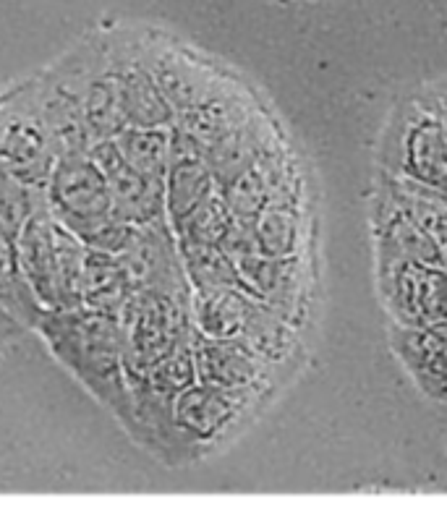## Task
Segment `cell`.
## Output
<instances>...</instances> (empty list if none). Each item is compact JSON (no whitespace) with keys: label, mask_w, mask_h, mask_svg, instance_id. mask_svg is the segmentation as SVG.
<instances>
[{"label":"cell","mask_w":447,"mask_h":512,"mask_svg":"<svg viewBox=\"0 0 447 512\" xmlns=\"http://www.w3.org/2000/svg\"><path fill=\"white\" fill-rule=\"evenodd\" d=\"M95 162L108 178L113 207L123 223L142 228V225L168 223L165 215V183H157L152 178L142 176L123 160L116 142H97L89 149Z\"/></svg>","instance_id":"8992f818"},{"label":"cell","mask_w":447,"mask_h":512,"mask_svg":"<svg viewBox=\"0 0 447 512\" xmlns=\"http://www.w3.org/2000/svg\"><path fill=\"white\" fill-rule=\"evenodd\" d=\"M136 296V285L131 283L129 272L121 259L105 251H87L82 275V306L105 317H126L131 301Z\"/></svg>","instance_id":"4fadbf2b"},{"label":"cell","mask_w":447,"mask_h":512,"mask_svg":"<svg viewBox=\"0 0 447 512\" xmlns=\"http://www.w3.org/2000/svg\"><path fill=\"white\" fill-rule=\"evenodd\" d=\"M191 351L199 382L249 398L265 382V361L241 340H210L194 332Z\"/></svg>","instance_id":"8fae6325"},{"label":"cell","mask_w":447,"mask_h":512,"mask_svg":"<svg viewBox=\"0 0 447 512\" xmlns=\"http://www.w3.org/2000/svg\"><path fill=\"white\" fill-rule=\"evenodd\" d=\"M387 304L411 330L447 337V264H414L390 259L385 270Z\"/></svg>","instance_id":"5b68a950"},{"label":"cell","mask_w":447,"mask_h":512,"mask_svg":"<svg viewBox=\"0 0 447 512\" xmlns=\"http://www.w3.org/2000/svg\"><path fill=\"white\" fill-rule=\"evenodd\" d=\"M45 202L55 220L92 251L118 256L134 236V225L116 215L108 178L92 152L58 157L45 186Z\"/></svg>","instance_id":"7a4b0ae2"},{"label":"cell","mask_w":447,"mask_h":512,"mask_svg":"<svg viewBox=\"0 0 447 512\" xmlns=\"http://www.w3.org/2000/svg\"><path fill=\"white\" fill-rule=\"evenodd\" d=\"M21 272L45 311L82 306V275L87 246L63 228L42 202L16 238Z\"/></svg>","instance_id":"3957f363"},{"label":"cell","mask_w":447,"mask_h":512,"mask_svg":"<svg viewBox=\"0 0 447 512\" xmlns=\"http://www.w3.org/2000/svg\"><path fill=\"white\" fill-rule=\"evenodd\" d=\"M280 160L275 157L272 147L267 149L265 155L257 157L251 162L249 168H244L238 176L220 186V199L225 207L231 209V215L236 217L238 223H254L272 202H278L283 196L278 194L280 189Z\"/></svg>","instance_id":"7c38bea8"},{"label":"cell","mask_w":447,"mask_h":512,"mask_svg":"<svg viewBox=\"0 0 447 512\" xmlns=\"http://www.w3.org/2000/svg\"><path fill=\"white\" fill-rule=\"evenodd\" d=\"M61 147L42 108L37 79H21L0 92V168L45 191Z\"/></svg>","instance_id":"277c9868"},{"label":"cell","mask_w":447,"mask_h":512,"mask_svg":"<svg viewBox=\"0 0 447 512\" xmlns=\"http://www.w3.org/2000/svg\"><path fill=\"white\" fill-rule=\"evenodd\" d=\"M136 45H139L149 74L155 76L160 92L170 102V108L176 110V118L199 108L220 89L215 76L204 66H199L189 53L157 40H136Z\"/></svg>","instance_id":"30bf717a"},{"label":"cell","mask_w":447,"mask_h":512,"mask_svg":"<svg viewBox=\"0 0 447 512\" xmlns=\"http://www.w3.org/2000/svg\"><path fill=\"white\" fill-rule=\"evenodd\" d=\"M393 202L432 238L447 264V196L395 178Z\"/></svg>","instance_id":"ffe728a7"},{"label":"cell","mask_w":447,"mask_h":512,"mask_svg":"<svg viewBox=\"0 0 447 512\" xmlns=\"http://www.w3.org/2000/svg\"><path fill=\"white\" fill-rule=\"evenodd\" d=\"M121 157L142 176L165 183L173 165V126L170 128H126L113 139Z\"/></svg>","instance_id":"e0dca14e"},{"label":"cell","mask_w":447,"mask_h":512,"mask_svg":"<svg viewBox=\"0 0 447 512\" xmlns=\"http://www.w3.org/2000/svg\"><path fill=\"white\" fill-rule=\"evenodd\" d=\"M440 118H442V128H445V139H447V108H445V113L440 115Z\"/></svg>","instance_id":"cb8c5ba5"},{"label":"cell","mask_w":447,"mask_h":512,"mask_svg":"<svg viewBox=\"0 0 447 512\" xmlns=\"http://www.w3.org/2000/svg\"><path fill=\"white\" fill-rule=\"evenodd\" d=\"M24 335H29L27 327L0 309V351H6V348H11L14 343H19Z\"/></svg>","instance_id":"603a6c76"},{"label":"cell","mask_w":447,"mask_h":512,"mask_svg":"<svg viewBox=\"0 0 447 512\" xmlns=\"http://www.w3.org/2000/svg\"><path fill=\"white\" fill-rule=\"evenodd\" d=\"M241 343L246 348L257 353L265 364H272V361H283L293 348V332L291 327L283 322L280 314L275 311H267L265 306L254 309L249 319V327H246Z\"/></svg>","instance_id":"44dd1931"},{"label":"cell","mask_w":447,"mask_h":512,"mask_svg":"<svg viewBox=\"0 0 447 512\" xmlns=\"http://www.w3.org/2000/svg\"><path fill=\"white\" fill-rule=\"evenodd\" d=\"M0 309L24 324L29 332L37 330L40 319L45 317V309L21 272L16 241L3 233H0Z\"/></svg>","instance_id":"ac0fdd59"},{"label":"cell","mask_w":447,"mask_h":512,"mask_svg":"<svg viewBox=\"0 0 447 512\" xmlns=\"http://www.w3.org/2000/svg\"><path fill=\"white\" fill-rule=\"evenodd\" d=\"M178 254H181L183 275H186L194 293L241 288L236 262L223 246L178 241Z\"/></svg>","instance_id":"d6986e66"},{"label":"cell","mask_w":447,"mask_h":512,"mask_svg":"<svg viewBox=\"0 0 447 512\" xmlns=\"http://www.w3.org/2000/svg\"><path fill=\"white\" fill-rule=\"evenodd\" d=\"M118 87H121L123 113L129 128H170L176 123V110L157 87L136 40H108Z\"/></svg>","instance_id":"ba28073f"},{"label":"cell","mask_w":447,"mask_h":512,"mask_svg":"<svg viewBox=\"0 0 447 512\" xmlns=\"http://www.w3.org/2000/svg\"><path fill=\"white\" fill-rule=\"evenodd\" d=\"M382 251L387 259L414 264H445L440 249L411 217L390 199L380 215Z\"/></svg>","instance_id":"2e32d148"},{"label":"cell","mask_w":447,"mask_h":512,"mask_svg":"<svg viewBox=\"0 0 447 512\" xmlns=\"http://www.w3.org/2000/svg\"><path fill=\"white\" fill-rule=\"evenodd\" d=\"M249 228L254 251L265 259L275 262H291L296 259L301 249V215H298L296 204L288 199H278L254 220L246 225Z\"/></svg>","instance_id":"9a60e30c"},{"label":"cell","mask_w":447,"mask_h":512,"mask_svg":"<svg viewBox=\"0 0 447 512\" xmlns=\"http://www.w3.org/2000/svg\"><path fill=\"white\" fill-rule=\"evenodd\" d=\"M246 398L197 382L170 405V434L189 445H210L238 421Z\"/></svg>","instance_id":"52a82bcc"},{"label":"cell","mask_w":447,"mask_h":512,"mask_svg":"<svg viewBox=\"0 0 447 512\" xmlns=\"http://www.w3.org/2000/svg\"><path fill=\"white\" fill-rule=\"evenodd\" d=\"M257 301L244 288H223L194 293L191 322L194 332L210 340H241Z\"/></svg>","instance_id":"5bb4252c"},{"label":"cell","mask_w":447,"mask_h":512,"mask_svg":"<svg viewBox=\"0 0 447 512\" xmlns=\"http://www.w3.org/2000/svg\"><path fill=\"white\" fill-rule=\"evenodd\" d=\"M398 178L447 196V139L442 118L416 110L400 131Z\"/></svg>","instance_id":"9c48e42d"},{"label":"cell","mask_w":447,"mask_h":512,"mask_svg":"<svg viewBox=\"0 0 447 512\" xmlns=\"http://www.w3.org/2000/svg\"><path fill=\"white\" fill-rule=\"evenodd\" d=\"M42 202H45V191L32 189L0 168V233L3 236L16 241Z\"/></svg>","instance_id":"7402d4cb"},{"label":"cell","mask_w":447,"mask_h":512,"mask_svg":"<svg viewBox=\"0 0 447 512\" xmlns=\"http://www.w3.org/2000/svg\"><path fill=\"white\" fill-rule=\"evenodd\" d=\"M37 335L63 369L131 426L134 403L126 377V330L121 319L105 317L84 306L45 311Z\"/></svg>","instance_id":"6da1fadb"}]
</instances>
